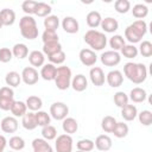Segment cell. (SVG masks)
Returning <instances> with one entry per match:
<instances>
[{"label": "cell", "instance_id": "cell-1", "mask_svg": "<svg viewBox=\"0 0 152 152\" xmlns=\"http://www.w3.org/2000/svg\"><path fill=\"white\" fill-rule=\"evenodd\" d=\"M124 74L131 82L135 84H140L147 77V69L142 63L128 62L124 65Z\"/></svg>", "mask_w": 152, "mask_h": 152}, {"label": "cell", "instance_id": "cell-2", "mask_svg": "<svg viewBox=\"0 0 152 152\" xmlns=\"http://www.w3.org/2000/svg\"><path fill=\"white\" fill-rule=\"evenodd\" d=\"M147 32V24L144 20H135L125 28V38L134 45L139 43Z\"/></svg>", "mask_w": 152, "mask_h": 152}, {"label": "cell", "instance_id": "cell-3", "mask_svg": "<svg viewBox=\"0 0 152 152\" xmlns=\"http://www.w3.org/2000/svg\"><path fill=\"white\" fill-rule=\"evenodd\" d=\"M84 42L93 49V51H101L107 45V37L103 32L97 30H88L83 37Z\"/></svg>", "mask_w": 152, "mask_h": 152}, {"label": "cell", "instance_id": "cell-4", "mask_svg": "<svg viewBox=\"0 0 152 152\" xmlns=\"http://www.w3.org/2000/svg\"><path fill=\"white\" fill-rule=\"evenodd\" d=\"M20 33L25 39L33 40L38 37V26L36 19L31 15H24L19 21Z\"/></svg>", "mask_w": 152, "mask_h": 152}, {"label": "cell", "instance_id": "cell-5", "mask_svg": "<svg viewBox=\"0 0 152 152\" xmlns=\"http://www.w3.org/2000/svg\"><path fill=\"white\" fill-rule=\"evenodd\" d=\"M71 78H72L71 69L66 65H61L57 68L53 81L56 83V87L59 90H66L71 86Z\"/></svg>", "mask_w": 152, "mask_h": 152}, {"label": "cell", "instance_id": "cell-6", "mask_svg": "<svg viewBox=\"0 0 152 152\" xmlns=\"http://www.w3.org/2000/svg\"><path fill=\"white\" fill-rule=\"evenodd\" d=\"M14 102V91L11 87L0 88V109L11 110V107Z\"/></svg>", "mask_w": 152, "mask_h": 152}, {"label": "cell", "instance_id": "cell-7", "mask_svg": "<svg viewBox=\"0 0 152 152\" xmlns=\"http://www.w3.org/2000/svg\"><path fill=\"white\" fill-rule=\"evenodd\" d=\"M69 107L64 102H53L50 106V115L55 120H64L68 118Z\"/></svg>", "mask_w": 152, "mask_h": 152}, {"label": "cell", "instance_id": "cell-8", "mask_svg": "<svg viewBox=\"0 0 152 152\" xmlns=\"http://www.w3.org/2000/svg\"><path fill=\"white\" fill-rule=\"evenodd\" d=\"M55 148L57 152H72V138L69 134H61L56 138Z\"/></svg>", "mask_w": 152, "mask_h": 152}, {"label": "cell", "instance_id": "cell-9", "mask_svg": "<svg viewBox=\"0 0 152 152\" xmlns=\"http://www.w3.org/2000/svg\"><path fill=\"white\" fill-rule=\"evenodd\" d=\"M100 59H101V63L106 66H115L121 62V56L118 51L108 50L101 53Z\"/></svg>", "mask_w": 152, "mask_h": 152}, {"label": "cell", "instance_id": "cell-10", "mask_svg": "<svg viewBox=\"0 0 152 152\" xmlns=\"http://www.w3.org/2000/svg\"><path fill=\"white\" fill-rule=\"evenodd\" d=\"M21 81L27 86H33L39 80V74L36 68L33 66H26L21 71Z\"/></svg>", "mask_w": 152, "mask_h": 152}, {"label": "cell", "instance_id": "cell-11", "mask_svg": "<svg viewBox=\"0 0 152 152\" xmlns=\"http://www.w3.org/2000/svg\"><path fill=\"white\" fill-rule=\"evenodd\" d=\"M78 57H80L81 63L86 66H93L97 61V56L95 51H93L91 49H82L80 51Z\"/></svg>", "mask_w": 152, "mask_h": 152}, {"label": "cell", "instance_id": "cell-12", "mask_svg": "<svg viewBox=\"0 0 152 152\" xmlns=\"http://www.w3.org/2000/svg\"><path fill=\"white\" fill-rule=\"evenodd\" d=\"M89 77H90L91 83L96 87H101V86L104 84L106 76H104L103 70L100 66H93L89 71Z\"/></svg>", "mask_w": 152, "mask_h": 152}, {"label": "cell", "instance_id": "cell-13", "mask_svg": "<svg viewBox=\"0 0 152 152\" xmlns=\"http://www.w3.org/2000/svg\"><path fill=\"white\" fill-rule=\"evenodd\" d=\"M106 81L109 87L112 88H118L124 82V75L120 70H110L106 75Z\"/></svg>", "mask_w": 152, "mask_h": 152}, {"label": "cell", "instance_id": "cell-14", "mask_svg": "<svg viewBox=\"0 0 152 152\" xmlns=\"http://www.w3.org/2000/svg\"><path fill=\"white\" fill-rule=\"evenodd\" d=\"M18 120L14 116H6L0 122V128L4 133H14L18 129Z\"/></svg>", "mask_w": 152, "mask_h": 152}, {"label": "cell", "instance_id": "cell-15", "mask_svg": "<svg viewBox=\"0 0 152 152\" xmlns=\"http://www.w3.org/2000/svg\"><path fill=\"white\" fill-rule=\"evenodd\" d=\"M62 27H63V30H64L66 33H70V34L77 33L78 30H80L78 21H77L74 17H65V18L62 20Z\"/></svg>", "mask_w": 152, "mask_h": 152}, {"label": "cell", "instance_id": "cell-16", "mask_svg": "<svg viewBox=\"0 0 152 152\" xmlns=\"http://www.w3.org/2000/svg\"><path fill=\"white\" fill-rule=\"evenodd\" d=\"M94 145H95V147H96L99 151L106 152V151H108V150L112 148L113 142H112L110 137H108L107 134H101V135H99V137L95 139Z\"/></svg>", "mask_w": 152, "mask_h": 152}, {"label": "cell", "instance_id": "cell-17", "mask_svg": "<svg viewBox=\"0 0 152 152\" xmlns=\"http://www.w3.org/2000/svg\"><path fill=\"white\" fill-rule=\"evenodd\" d=\"M70 87H72V89H74L75 91L81 93V91H84V90L87 89V87H88V81H87V78H86L84 75L78 74V75H76V76H74V77L71 78V86H70Z\"/></svg>", "mask_w": 152, "mask_h": 152}, {"label": "cell", "instance_id": "cell-18", "mask_svg": "<svg viewBox=\"0 0 152 152\" xmlns=\"http://www.w3.org/2000/svg\"><path fill=\"white\" fill-rule=\"evenodd\" d=\"M56 71H57V66H55L51 63H46L42 66L39 76L45 81H53L56 76Z\"/></svg>", "mask_w": 152, "mask_h": 152}, {"label": "cell", "instance_id": "cell-19", "mask_svg": "<svg viewBox=\"0 0 152 152\" xmlns=\"http://www.w3.org/2000/svg\"><path fill=\"white\" fill-rule=\"evenodd\" d=\"M33 152H53L52 146L43 138H36L32 141Z\"/></svg>", "mask_w": 152, "mask_h": 152}, {"label": "cell", "instance_id": "cell-20", "mask_svg": "<svg viewBox=\"0 0 152 152\" xmlns=\"http://www.w3.org/2000/svg\"><path fill=\"white\" fill-rule=\"evenodd\" d=\"M21 125L27 131H33L38 125L36 120V113L34 112H26V114L21 118Z\"/></svg>", "mask_w": 152, "mask_h": 152}, {"label": "cell", "instance_id": "cell-21", "mask_svg": "<svg viewBox=\"0 0 152 152\" xmlns=\"http://www.w3.org/2000/svg\"><path fill=\"white\" fill-rule=\"evenodd\" d=\"M100 26H101V28H102L104 32H107V33H113V32H115V31L119 28V23H118L116 19H114V18H112V17H107V18H104V19L101 20Z\"/></svg>", "mask_w": 152, "mask_h": 152}, {"label": "cell", "instance_id": "cell-22", "mask_svg": "<svg viewBox=\"0 0 152 152\" xmlns=\"http://www.w3.org/2000/svg\"><path fill=\"white\" fill-rule=\"evenodd\" d=\"M28 61L31 63V65L33 68H37V66H43L44 65V62H45V56L42 51H38V50H33L28 53Z\"/></svg>", "mask_w": 152, "mask_h": 152}, {"label": "cell", "instance_id": "cell-23", "mask_svg": "<svg viewBox=\"0 0 152 152\" xmlns=\"http://www.w3.org/2000/svg\"><path fill=\"white\" fill-rule=\"evenodd\" d=\"M62 121H63L62 122V128H63V131H64L65 134L71 135V134H74V133L77 132L78 124H77L76 119H74V118H65Z\"/></svg>", "mask_w": 152, "mask_h": 152}, {"label": "cell", "instance_id": "cell-24", "mask_svg": "<svg viewBox=\"0 0 152 152\" xmlns=\"http://www.w3.org/2000/svg\"><path fill=\"white\" fill-rule=\"evenodd\" d=\"M0 19L4 26H11L15 21V13L11 8H4L0 11Z\"/></svg>", "mask_w": 152, "mask_h": 152}, {"label": "cell", "instance_id": "cell-25", "mask_svg": "<svg viewBox=\"0 0 152 152\" xmlns=\"http://www.w3.org/2000/svg\"><path fill=\"white\" fill-rule=\"evenodd\" d=\"M101 20H102L101 14H100V12H97V11H90V12L87 14V17H86L87 25H88L89 27H91V30H95L96 27H99L100 24H101Z\"/></svg>", "mask_w": 152, "mask_h": 152}, {"label": "cell", "instance_id": "cell-26", "mask_svg": "<svg viewBox=\"0 0 152 152\" xmlns=\"http://www.w3.org/2000/svg\"><path fill=\"white\" fill-rule=\"evenodd\" d=\"M146 97H147L146 90L142 89V88H140V87L133 88V89L131 90V93H129V96H128V99H131V100H132L133 102H135V103L144 102V101L146 100Z\"/></svg>", "mask_w": 152, "mask_h": 152}, {"label": "cell", "instance_id": "cell-27", "mask_svg": "<svg viewBox=\"0 0 152 152\" xmlns=\"http://www.w3.org/2000/svg\"><path fill=\"white\" fill-rule=\"evenodd\" d=\"M138 115V109L134 104H126L121 108V116L126 121H133Z\"/></svg>", "mask_w": 152, "mask_h": 152}, {"label": "cell", "instance_id": "cell-28", "mask_svg": "<svg viewBox=\"0 0 152 152\" xmlns=\"http://www.w3.org/2000/svg\"><path fill=\"white\" fill-rule=\"evenodd\" d=\"M26 103V107L30 112H38L40 110V108L43 107V101L39 96H36V95H32V96H28L25 101Z\"/></svg>", "mask_w": 152, "mask_h": 152}, {"label": "cell", "instance_id": "cell-29", "mask_svg": "<svg viewBox=\"0 0 152 152\" xmlns=\"http://www.w3.org/2000/svg\"><path fill=\"white\" fill-rule=\"evenodd\" d=\"M27 112L26 103L23 101H14L12 107H11V113L13 114L14 118H23Z\"/></svg>", "mask_w": 152, "mask_h": 152}, {"label": "cell", "instance_id": "cell-30", "mask_svg": "<svg viewBox=\"0 0 152 152\" xmlns=\"http://www.w3.org/2000/svg\"><path fill=\"white\" fill-rule=\"evenodd\" d=\"M12 53L18 59H24L28 56V48L24 43H17L12 48Z\"/></svg>", "mask_w": 152, "mask_h": 152}, {"label": "cell", "instance_id": "cell-31", "mask_svg": "<svg viewBox=\"0 0 152 152\" xmlns=\"http://www.w3.org/2000/svg\"><path fill=\"white\" fill-rule=\"evenodd\" d=\"M5 82L7 84V87H11V88H15L20 84L21 82V75L17 71H10L6 74V77H5Z\"/></svg>", "mask_w": 152, "mask_h": 152}, {"label": "cell", "instance_id": "cell-32", "mask_svg": "<svg viewBox=\"0 0 152 152\" xmlns=\"http://www.w3.org/2000/svg\"><path fill=\"white\" fill-rule=\"evenodd\" d=\"M62 50V45L59 42H51V43H45L43 45V53L44 56L46 55L48 57L57 53L58 51Z\"/></svg>", "mask_w": 152, "mask_h": 152}, {"label": "cell", "instance_id": "cell-33", "mask_svg": "<svg viewBox=\"0 0 152 152\" xmlns=\"http://www.w3.org/2000/svg\"><path fill=\"white\" fill-rule=\"evenodd\" d=\"M44 27L45 30L48 31H57L58 26H59V18L57 15H53V14H50L48 15L45 19H44Z\"/></svg>", "mask_w": 152, "mask_h": 152}, {"label": "cell", "instance_id": "cell-34", "mask_svg": "<svg viewBox=\"0 0 152 152\" xmlns=\"http://www.w3.org/2000/svg\"><path fill=\"white\" fill-rule=\"evenodd\" d=\"M132 14L134 18H137L138 20H142L147 14H148V8L146 5L144 4H137L133 6L132 8Z\"/></svg>", "mask_w": 152, "mask_h": 152}, {"label": "cell", "instance_id": "cell-35", "mask_svg": "<svg viewBox=\"0 0 152 152\" xmlns=\"http://www.w3.org/2000/svg\"><path fill=\"white\" fill-rule=\"evenodd\" d=\"M116 122L118 121H116V119L114 116L106 115L102 119V121H101V127H102V129L106 133H112L113 129H114V127H115V125H116Z\"/></svg>", "mask_w": 152, "mask_h": 152}, {"label": "cell", "instance_id": "cell-36", "mask_svg": "<svg viewBox=\"0 0 152 152\" xmlns=\"http://www.w3.org/2000/svg\"><path fill=\"white\" fill-rule=\"evenodd\" d=\"M109 45L113 49V51H119L126 45L125 38L122 36H120V34H114L113 37L109 38Z\"/></svg>", "mask_w": 152, "mask_h": 152}, {"label": "cell", "instance_id": "cell-37", "mask_svg": "<svg viewBox=\"0 0 152 152\" xmlns=\"http://www.w3.org/2000/svg\"><path fill=\"white\" fill-rule=\"evenodd\" d=\"M7 144L13 151H21L25 147V140L19 135H13L12 138H10Z\"/></svg>", "mask_w": 152, "mask_h": 152}, {"label": "cell", "instance_id": "cell-38", "mask_svg": "<svg viewBox=\"0 0 152 152\" xmlns=\"http://www.w3.org/2000/svg\"><path fill=\"white\" fill-rule=\"evenodd\" d=\"M51 6L45 4V2H37L36 10H34V14L42 18H46L48 15L51 14Z\"/></svg>", "mask_w": 152, "mask_h": 152}, {"label": "cell", "instance_id": "cell-39", "mask_svg": "<svg viewBox=\"0 0 152 152\" xmlns=\"http://www.w3.org/2000/svg\"><path fill=\"white\" fill-rule=\"evenodd\" d=\"M42 135H43V139H45L46 141L53 140L57 138V129L52 125L44 126V127H42Z\"/></svg>", "mask_w": 152, "mask_h": 152}, {"label": "cell", "instance_id": "cell-40", "mask_svg": "<svg viewBox=\"0 0 152 152\" xmlns=\"http://www.w3.org/2000/svg\"><path fill=\"white\" fill-rule=\"evenodd\" d=\"M112 133L116 138H120V139L127 137V134H128V126H127V124H125V122H116V125H115V127H114Z\"/></svg>", "mask_w": 152, "mask_h": 152}, {"label": "cell", "instance_id": "cell-41", "mask_svg": "<svg viewBox=\"0 0 152 152\" xmlns=\"http://www.w3.org/2000/svg\"><path fill=\"white\" fill-rule=\"evenodd\" d=\"M121 55L124 56V57H126V58H128V59H131V58H135L137 56H138V48L137 46H134L133 44H128V45H125L121 50Z\"/></svg>", "mask_w": 152, "mask_h": 152}, {"label": "cell", "instance_id": "cell-42", "mask_svg": "<svg viewBox=\"0 0 152 152\" xmlns=\"http://www.w3.org/2000/svg\"><path fill=\"white\" fill-rule=\"evenodd\" d=\"M113 100H114V103L118 106V107H120V108H122V107H125L126 104H128V95L126 94V93H124V91H116L115 94H114V97H113Z\"/></svg>", "mask_w": 152, "mask_h": 152}, {"label": "cell", "instance_id": "cell-43", "mask_svg": "<svg viewBox=\"0 0 152 152\" xmlns=\"http://www.w3.org/2000/svg\"><path fill=\"white\" fill-rule=\"evenodd\" d=\"M36 120H37V125L40 126V127H44V126H48L50 125V115L46 113V112H43V110H38L36 112Z\"/></svg>", "mask_w": 152, "mask_h": 152}, {"label": "cell", "instance_id": "cell-44", "mask_svg": "<svg viewBox=\"0 0 152 152\" xmlns=\"http://www.w3.org/2000/svg\"><path fill=\"white\" fill-rule=\"evenodd\" d=\"M95 147L94 141L90 139H81L77 141V150L82 152H90Z\"/></svg>", "mask_w": 152, "mask_h": 152}, {"label": "cell", "instance_id": "cell-45", "mask_svg": "<svg viewBox=\"0 0 152 152\" xmlns=\"http://www.w3.org/2000/svg\"><path fill=\"white\" fill-rule=\"evenodd\" d=\"M114 8L120 14L127 13L131 10V2L128 0H116L114 2Z\"/></svg>", "mask_w": 152, "mask_h": 152}, {"label": "cell", "instance_id": "cell-46", "mask_svg": "<svg viewBox=\"0 0 152 152\" xmlns=\"http://www.w3.org/2000/svg\"><path fill=\"white\" fill-rule=\"evenodd\" d=\"M137 116L139 119V122L144 126H150L152 124V112L148 110V109L141 110Z\"/></svg>", "mask_w": 152, "mask_h": 152}, {"label": "cell", "instance_id": "cell-47", "mask_svg": "<svg viewBox=\"0 0 152 152\" xmlns=\"http://www.w3.org/2000/svg\"><path fill=\"white\" fill-rule=\"evenodd\" d=\"M138 52H140V55L142 57H151L152 56V43L148 40H144L140 43Z\"/></svg>", "mask_w": 152, "mask_h": 152}, {"label": "cell", "instance_id": "cell-48", "mask_svg": "<svg viewBox=\"0 0 152 152\" xmlns=\"http://www.w3.org/2000/svg\"><path fill=\"white\" fill-rule=\"evenodd\" d=\"M36 6H37V1L25 0V1L21 4V10L26 13V15H31V14H34Z\"/></svg>", "mask_w": 152, "mask_h": 152}, {"label": "cell", "instance_id": "cell-49", "mask_svg": "<svg viewBox=\"0 0 152 152\" xmlns=\"http://www.w3.org/2000/svg\"><path fill=\"white\" fill-rule=\"evenodd\" d=\"M42 40L43 43H51V42H58V34L55 31H48L45 30L42 34Z\"/></svg>", "mask_w": 152, "mask_h": 152}, {"label": "cell", "instance_id": "cell-50", "mask_svg": "<svg viewBox=\"0 0 152 152\" xmlns=\"http://www.w3.org/2000/svg\"><path fill=\"white\" fill-rule=\"evenodd\" d=\"M48 58H49L50 63L55 65V64H62V63L65 61L66 56H65V52H64L63 50H61V51H58L57 53H55V55H52V56H50V57H48Z\"/></svg>", "mask_w": 152, "mask_h": 152}, {"label": "cell", "instance_id": "cell-51", "mask_svg": "<svg viewBox=\"0 0 152 152\" xmlns=\"http://www.w3.org/2000/svg\"><path fill=\"white\" fill-rule=\"evenodd\" d=\"M12 58H13L12 50H10L8 48H1L0 49V62L1 63H8L12 61Z\"/></svg>", "mask_w": 152, "mask_h": 152}, {"label": "cell", "instance_id": "cell-52", "mask_svg": "<svg viewBox=\"0 0 152 152\" xmlns=\"http://www.w3.org/2000/svg\"><path fill=\"white\" fill-rule=\"evenodd\" d=\"M6 145H7V140H6V138H5L4 135H1V134H0V150L5 151Z\"/></svg>", "mask_w": 152, "mask_h": 152}, {"label": "cell", "instance_id": "cell-53", "mask_svg": "<svg viewBox=\"0 0 152 152\" xmlns=\"http://www.w3.org/2000/svg\"><path fill=\"white\" fill-rule=\"evenodd\" d=\"M2 26H4V25H2V21H1V19H0V30L2 28Z\"/></svg>", "mask_w": 152, "mask_h": 152}, {"label": "cell", "instance_id": "cell-54", "mask_svg": "<svg viewBox=\"0 0 152 152\" xmlns=\"http://www.w3.org/2000/svg\"><path fill=\"white\" fill-rule=\"evenodd\" d=\"M0 152H4V151H2V150H0Z\"/></svg>", "mask_w": 152, "mask_h": 152}, {"label": "cell", "instance_id": "cell-55", "mask_svg": "<svg viewBox=\"0 0 152 152\" xmlns=\"http://www.w3.org/2000/svg\"><path fill=\"white\" fill-rule=\"evenodd\" d=\"M76 152H82V151H76Z\"/></svg>", "mask_w": 152, "mask_h": 152}, {"label": "cell", "instance_id": "cell-56", "mask_svg": "<svg viewBox=\"0 0 152 152\" xmlns=\"http://www.w3.org/2000/svg\"><path fill=\"white\" fill-rule=\"evenodd\" d=\"M8 152H12V151H8Z\"/></svg>", "mask_w": 152, "mask_h": 152}]
</instances>
